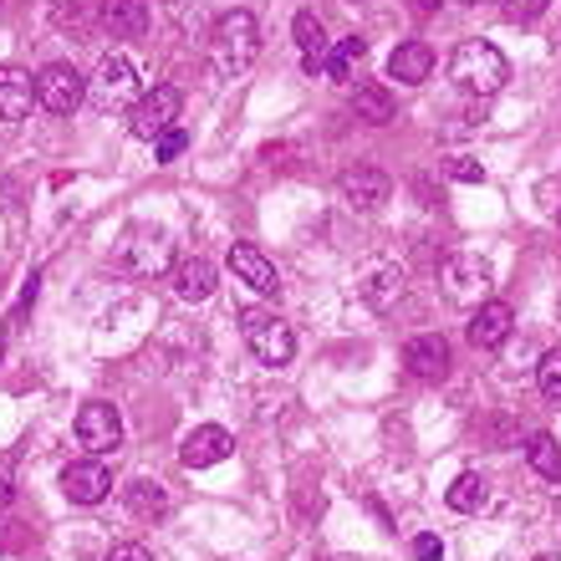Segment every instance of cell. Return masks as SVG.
<instances>
[{"instance_id": "obj_21", "label": "cell", "mask_w": 561, "mask_h": 561, "mask_svg": "<svg viewBox=\"0 0 561 561\" xmlns=\"http://www.w3.org/2000/svg\"><path fill=\"white\" fill-rule=\"evenodd\" d=\"M353 113L363 123H373V128H383V123H393V92L378 88V82H363L353 92Z\"/></svg>"}, {"instance_id": "obj_5", "label": "cell", "mask_w": 561, "mask_h": 561, "mask_svg": "<svg viewBox=\"0 0 561 561\" xmlns=\"http://www.w3.org/2000/svg\"><path fill=\"white\" fill-rule=\"evenodd\" d=\"M82 98H88V82H82V72H77L72 61H51V67L36 72V103H42L46 113L67 118V113L82 107Z\"/></svg>"}, {"instance_id": "obj_10", "label": "cell", "mask_w": 561, "mask_h": 561, "mask_svg": "<svg viewBox=\"0 0 561 561\" xmlns=\"http://www.w3.org/2000/svg\"><path fill=\"white\" fill-rule=\"evenodd\" d=\"M61 490H67V501H72V505H98V501H107L113 474H107V465L98 455L77 459V465H67V470H61Z\"/></svg>"}, {"instance_id": "obj_38", "label": "cell", "mask_w": 561, "mask_h": 561, "mask_svg": "<svg viewBox=\"0 0 561 561\" xmlns=\"http://www.w3.org/2000/svg\"><path fill=\"white\" fill-rule=\"evenodd\" d=\"M0 5H5V0H0Z\"/></svg>"}, {"instance_id": "obj_31", "label": "cell", "mask_w": 561, "mask_h": 561, "mask_svg": "<svg viewBox=\"0 0 561 561\" xmlns=\"http://www.w3.org/2000/svg\"><path fill=\"white\" fill-rule=\"evenodd\" d=\"M449 179H459V184H485V169L474 159H449Z\"/></svg>"}, {"instance_id": "obj_29", "label": "cell", "mask_w": 561, "mask_h": 561, "mask_svg": "<svg viewBox=\"0 0 561 561\" xmlns=\"http://www.w3.org/2000/svg\"><path fill=\"white\" fill-rule=\"evenodd\" d=\"M51 21H57V26H88V5H82V0H57V11H51Z\"/></svg>"}, {"instance_id": "obj_24", "label": "cell", "mask_w": 561, "mask_h": 561, "mask_svg": "<svg viewBox=\"0 0 561 561\" xmlns=\"http://www.w3.org/2000/svg\"><path fill=\"white\" fill-rule=\"evenodd\" d=\"M128 505H134V516H144V520L169 516V495H163L159 480H134V485H128Z\"/></svg>"}, {"instance_id": "obj_25", "label": "cell", "mask_w": 561, "mask_h": 561, "mask_svg": "<svg viewBox=\"0 0 561 561\" xmlns=\"http://www.w3.org/2000/svg\"><path fill=\"white\" fill-rule=\"evenodd\" d=\"M444 501H449V511H465V516H474V511L485 505V474H459L455 485L444 490Z\"/></svg>"}, {"instance_id": "obj_1", "label": "cell", "mask_w": 561, "mask_h": 561, "mask_svg": "<svg viewBox=\"0 0 561 561\" xmlns=\"http://www.w3.org/2000/svg\"><path fill=\"white\" fill-rule=\"evenodd\" d=\"M261 57V26L251 11L220 15V26L209 36V72L215 77H240L251 72V61Z\"/></svg>"}, {"instance_id": "obj_14", "label": "cell", "mask_w": 561, "mask_h": 561, "mask_svg": "<svg viewBox=\"0 0 561 561\" xmlns=\"http://www.w3.org/2000/svg\"><path fill=\"white\" fill-rule=\"evenodd\" d=\"M511 327H516V311L505 307V301H480L470 317V342L474 347H501L511 337Z\"/></svg>"}, {"instance_id": "obj_15", "label": "cell", "mask_w": 561, "mask_h": 561, "mask_svg": "<svg viewBox=\"0 0 561 561\" xmlns=\"http://www.w3.org/2000/svg\"><path fill=\"white\" fill-rule=\"evenodd\" d=\"M230 271H236L251 291H261V296H276L280 291V276H276V266H271L266 255L255 251V245H230Z\"/></svg>"}, {"instance_id": "obj_36", "label": "cell", "mask_w": 561, "mask_h": 561, "mask_svg": "<svg viewBox=\"0 0 561 561\" xmlns=\"http://www.w3.org/2000/svg\"><path fill=\"white\" fill-rule=\"evenodd\" d=\"M536 561H561V557H536Z\"/></svg>"}, {"instance_id": "obj_20", "label": "cell", "mask_w": 561, "mask_h": 561, "mask_svg": "<svg viewBox=\"0 0 561 561\" xmlns=\"http://www.w3.org/2000/svg\"><path fill=\"white\" fill-rule=\"evenodd\" d=\"M291 36H296V46H301V57H307V72L317 77L322 72V61H327V31H322V21L311 11H301L291 21Z\"/></svg>"}, {"instance_id": "obj_33", "label": "cell", "mask_w": 561, "mask_h": 561, "mask_svg": "<svg viewBox=\"0 0 561 561\" xmlns=\"http://www.w3.org/2000/svg\"><path fill=\"white\" fill-rule=\"evenodd\" d=\"M414 557L419 561H439L444 557V541H439V536H419V541H414Z\"/></svg>"}, {"instance_id": "obj_34", "label": "cell", "mask_w": 561, "mask_h": 561, "mask_svg": "<svg viewBox=\"0 0 561 561\" xmlns=\"http://www.w3.org/2000/svg\"><path fill=\"white\" fill-rule=\"evenodd\" d=\"M434 5H439V0H414V11H419V15H428Z\"/></svg>"}, {"instance_id": "obj_4", "label": "cell", "mask_w": 561, "mask_h": 561, "mask_svg": "<svg viewBox=\"0 0 561 561\" xmlns=\"http://www.w3.org/2000/svg\"><path fill=\"white\" fill-rule=\"evenodd\" d=\"M439 286L444 296L455 301V307H480L490 291V266L480 261V255H444V266H439Z\"/></svg>"}, {"instance_id": "obj_19", "label": "cell", "mask_w": 561, "mask_h": 561, "mask_svg": "<svg viewBox=\"0 0 561 561\" xmlns=\"http://www.w3.org/2000/svg\"><path fill=\"white\" fill-rule=\"evenodd\" d=\"M215 266L209 261H179V271H174V291H179V301H209L215 296Z\"/></svg>"}, {"instance_id": "obj_16", "label": "cell", "mask_w": 561, "mask_h": 561, "mask_svg": "<svg viewBox=\"0 0 561 561\" xmlns=\"http://www.w3.org/2000/svg\"><path fill=\"white\" fill-rule=\"evenodd\" d=\"M393 194V184H388V174H378V169H347L342 174V199L353 209H378Z\"/></svg>"}, {"instance_id": "obj_11", "label": "cell", "mask_w": 561, "mask_h": 561, "mask_svg": "<svg viewBox=\"0 0 561 561\" xmlns=\"http://www.w3.org/2000/svg\"><path fill=\"white\" fill-rule=\"evenodd\" d=\"M230 449H236L230 428H220V424H199V428H190V434H184V444H179V459H184L190 470H209V465L230 459Z\"/></svg>"}, {"instance_id": "obj_22", "label": "cell", "mask_w": 561, "mask_h": 561, "mask_svg": "<svg viewBox=\"0 0 561 561\" xmlns=\"http://www.w3.org/2000/svg\"><path fill=\"white\" fill-rule=\"evenodd\" d=\"M368 57V42L363 36H342L332 51H327V61H322V77H332V82H347V77L357 72V61Z\"/></svg>"}, {"instance_id": "obj_23", "label": "cell", "mask_w": 561, "mask_h": 561, "mask_svg": "<svg viewBox=\"0 0 561 561\" xmlns=\"http://www.w3.org/2000/svg\"><path fill=\"white\" fill-rule=\"evenodd\" d=\"M526 465H531L541 480H561V444L551 434H531L526 439Z\"/></svg>"}, {"instance_id": "obj_2", "label": "cell", "mask_w": 561, "mask_h": 561, "mask_svg": "<svg viewBox=\"0 0 561 561\" xmlns=\"http://www.w3.org/2000/svg\"><path fill=\"white\" fill-rule=\"evenodd\" d=\"M505 77H511V61L501 57V46H490V42H459L455 57H449V82L474 92V98L501 92Z\"/></svg>"}, {"instance_id": "obj_6", "label": "cell", "mask_w": 561, "mask_h": 561, "mask_svg": "<svg viewBox=\"0 0 561 561\" xmlns=\"http://www.w3.org/2000/svg\"><path fill=\"white\" fill-rule=\"evenodd\" d=\"M179 113H184V92L169 88V82H159V88L144 92V98L134 103V123H128V128H134V138H148V144H153L159 134L174 128Z\"/></svg>"}, {"instance_id": "obj_17", "label": "cell", "mask_w": 561, "mask_h": 561, "mask_svg": "<svg viewBox=\"0 0 561 561\" xmlns=\"http://www.w3.org/2000/svg\"><path fill=\"white\" fill-rule=\"evenodd\" d=\"M103 26L113 31V36H123V42H134V36H144L148 21H153V11H148V0H103Z\"/></svg>"}, {"instance_id": "obj_13", "label": "cell", "mask_w": 561, "mask_h": 561, "mask_svg": "<svg viewBox=\"0 0 561 561\" xmlns=\"http://www.w3.org/2000/svg\"><path fill=\"white\" fill-rule=\"evenodd\" d=\"M31 103H36V77L26 67H0V123L31 118Z\"/></svg>"}, {"instance_id": "obj_12", "label": "cell", "mask_w": 561, "mask_h": 561, "mask_svg": "<svg viewBox=\"0 0 561 561\" xmlns=\"http://www.w3.org/2000/svg\"><path fill=\"white\" fill-rule=\"evenodd\" d=\"M403 368L424 378V383H439L444 373H449V342L439 332H419L409 347H403Z\"/></svg>"}, {"instance_id": "obj_26", "label": "cell", "mask_w": 561, "mask_h": 561, "mask_svg": "<svg viewBox=\"0 0 561 561\" xmlns=\"http://www.w3.org/2000/svg\"><path fill=\"white\" fill-rule=\"evenodd\" d=\"M536 383H541V393H547V399H561V347H551V353L541 357Z\"/></svg>"}, {"instance_id": "obj_9", "label": "cell", "mask_w": 561, "mask_h": 561, "mask_svg": "<svg viewBox=\"0 0 561 561\" xmlns=\"http://www.w3.org/2000/svg\"><path fill=\"white\" fill-rule=\"evenodd\" d=\"M138 61L123 57V51H113V57H103V67H98V103L103 107H123L138 98Z\"/></svg>"}, {"instance_id": "obj_35", "label": "cell", "mask_w": 561, "mask_h": 561, "mask_svg": "<svg viewBox=\"0 0 561 561\" xmlns=\"http://www.w3.org/2000/svg\"><path fill=\"white\" fill-rule=\"evenodd\" d=\"M459 5H470V11H474V5H490V0H459Z\"/></svg>"}, {"instance_id": "obj_3", "label": "cell", "mask_w": 561, "mask_h": 561, "mask_svg": "<svg viewBox=\"0 0 561 561\" xmlns=\"http://www.w3.org/2000/svg\"><path fill=\"white\" fill-rule=\"evenodd\" d=\"M240 332H245V347H251L266 368H286L296 357V332L280 317H271V311L251 307L245 317H240Z\"/></svg>"}, {"instance_id": "obj_18", "label": "cell", "mask_w": 561, "mask_h": 561, "mask_svg": "<svg viewBox=\"0 0 561 561\" xmlns=\"http://www.w3.org/2000/svg\"><path fill=\"white\" fill-rule=\"evenodd\" d=\"M388 77H399L403 88H419L434 77V51L424 42H403L393 57H388Z\"/></svg>"}, {"instance_id": "obj_30", "label": "cell", "mask_w": 561, "mask_h": 561, "mask_svg": "<svg viewBox=\"0 0 561 561\" xmlns=\"http://www.w3.org/2000/svg\"><path fill=\"white\" fill-rule=\"evenodd\" d=\"M547 5H551V0H501V11L511 15V21H536Z\"/></svg>"}, {"instance_id": "obj_37", "label": "cell", "mask_w": 561, "mask_h": 561, "mask_svg": "<svg viewBox=\"0 0 561 561\" xmlns=\"http://www.w3.org/2000/svg\"><path fill=\"white\" fill-rule=\"evenodd\" d=\"M557 225H561V209H557Z\"/></svg>"}, {"instance_id": "obj_27", "label": "cell", "mask_w": 561, "mask_h": 561, "mask_svg": "<svg viewBox=\"0 0 561 561\" xmlns=\"http://www.w3.org/2000/svg\"><path fill=\"white\" fill-rule=\"evenodd\" d=\"M399 291L403 296V271H378L373 276V286H368V301L373 307H388V296Z\"/></svg>"}, {"instance_id": "obj_7", "label": "cell", "mask_w": 561, "mask_h": 561, "mask_svg": "<svg viewBox=\"0 0 561 561\" xmlns=\"http://www.w3.org/2000/svg\"><path fill=\"white\" fill-rule=\"evenodd\" d=\"M77 444L88 449V455H113L123 444V419L113 403H82V414H77Z\"/></svg>"}, {"instance_id": "obj_8", "label": "cell", "mask_w": 561, "mask_h": 561, "mask_svg": "<svg viewBox=\"0 0 561 561\" xmlns=\"http://www.w3.org/2000/svg\"><path fill=\"white\" fill-rule=\"evenodd\" d=\"M118 266L128 271V276H159V271L169 266V236H163V230H134V236L123 240Z\"/></svg>"}, {"instance_id": "obj_28", "label": "cell", "mask_w": 561, "mask_h": 561, "mask_svg": "<svg viewBox=\"0 0 561 561\" xmlns=\"http://www.w3.org/2000/svg\"><path fill=\"white\" fill-rule=\"evenodd\" d=\"M184 148H190V134H184V128H169V134L153 138V159H159V163H174Z\"/></svg>"}, {"instance_id": "obj_32", "label": "cell", "mask_w": 561, "mask_h": 561, "mask_svg": "<svg viewBox=\"0 0 561 561\" xmlns=\"http://www.w3.org/2000/svg\"><path fill=\"white\" fill-rule=\"evenodd\" d=\"M107 561H153V551L138 547V541H123V547L107 551Z\"/></svg>"}]
</instances>
